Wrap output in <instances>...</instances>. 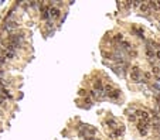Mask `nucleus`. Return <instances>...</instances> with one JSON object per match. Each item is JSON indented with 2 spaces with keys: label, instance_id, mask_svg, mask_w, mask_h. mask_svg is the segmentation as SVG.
<instances>
[{
  "label": "nucleus",
  "instance_id": "nucleus-1",
  "mask_svg": "<svg viewBox=\"0 0 160 140\" xmlns=\"http://www.w3.org/2000/svg\"><path fill=\"white\" fill-rule=\"evenodd\" d=\"M130 76H132V79L133 81H136V82L142 81V72H140L139 68H133L132 72H130Z\"/></svg>",
  "mask_w": 160,
  "mask_h": 140
},
{
  "label": "nucleus",
  "instance_id": "nucleus-2",
  "mask_svg": "<svg viewBox=\"0 0 160 140\" xmlns=\"http://www.w3.org/2000/svg\"><path fill=\"white\" fill-rule=\"evenodd\" d=\"M16 28H17V23L10 22V20H6V23H4V30L9 31V33H12V31H14Z\"/></svg>",
  "mask_w": 160,
  "mask_h": 140
},
{
  "label": "nucleus",
  "instance_id": "nucleus-3",
  "mask_svg": "<svg viewBox=\"0 0 160 140\" xmlns=\"http://www.w3.org/2000/svg\"><path fill=\"white\" fill-rule=\"evenodd\" d=\"M50 16H51V18L60 17V9H57V7H50Z\"/></svg>",
  "mask_w": 160,
  "mask_h": 140
},
{
  "label": "nucleus",
  "instance_id": "nucleus-4",
  "mask_svg": "<svg viewBox=\"0 0 160 140\" xmlns=\"http://www.w3.org/2000/svg\"><path fill=\"white\" fill-rule=\"evenodd\" d=\"M41 17L44 18V20H47V18L51 17V16H50V7H45V9L41 10Z\"/></svg>",
  "mask_w": 160,
  "mask_h": 140
}]
</instances>
